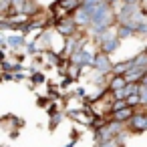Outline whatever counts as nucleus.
Masks as SVG:
<instances>
[{
  "instance_id": "1",
  "label": "nucleus",
  "mask_w": 147,
  "mask_h": 147,
  "mask_svg": "<svg viewBox=\"0 0 147 147\" xmlns=\"http://www.w3.org/2000/svg\"><path fill=\"white\" fill-rule=\"evenodd\" d=\"M127 133H145L147 131V115L145 111H133V115L123 123Z\"/></svg>"
},
{
  "instance_id": "2",
  "label": "nucleus",
  "mask_w": 147,
  "mask_h": 147,
  "mask_svg": "<svg viewBox=\"0 0 147 147\" xmlns=\"http://www.w3.org/2000/svg\"><path fill=\"white\" fill-rule=\"evenodd\" d=\"M53 30L55 32H59L61 36H73L77 30H79V26L75 24V20H73V16L71 14H67V16H63V18H57L55 20V24H53Z\"/></svg>"
},
{
  "instance_id": "3",
  "label": "nucleus",
  "mask_w": 147,
  "mask_h": 147,
  "mask_svg": "<svg viewBox=\"0 0 147 147\" xmlns=\"http://www.w3.org/2000/svg\"><path fill=\"white\" fill-rule=\"evenodd\" d=\"M24 42H26V36H24L22 32H16V30H14L12 34L6 36V45H8V49H10L12 53H22Z\"/></svg>"
},
{
  "instance_id": "4",
  "label": "nucleus",
  "mask_w": 147,
  "mask_h": 147,
  "mask_svg": "<svg viewBox=\"0 0 147 147\" xmlns=\"http://www.w3.org/2000/svg\"><path fill=\"white\" fill-rule=\"evenodd\" d=\"M133 115V107H123V109H117V111H111L109 113V119L111 121H119V123H125L129 117Z\"/></svg>"
},
{
  "instance_id": "5",
  "label": "nucleus",
  "mask_w": 147,
  "mask_h": 147,
  "mask_svg": "<svg viewBox=\"0 0 147 147\" xmlns=\"http://www.w3.org/2000/svg\"><path fill=\"white\" fill-rule=\"evenodd\" d=\"M123 85H125L123 75H111V73H109V77H107V89H109V91H117V89H121Z\"/></svg>"
},
{
  "instance_id": "6",
  "label": "nucleus",
  "mask_w": 147,
  "mask_h": 147,
  "mask_svg": "<svg viewBox=\"0 0 147 147\" xmlns=\"http://www.w3.org/2000/svg\"><path fill=\"white\" fill-rule=\"evenodd\" d=\"M57 4H59L67 14H73V12L81 6V0H57Z\"/></svg>"
},
{
  "instance_id": "7",
  "label": "nucleus",
  "mask_w": 147,
  "mask_h": 147,
  "mask_svg": "<svg viewBox=\"0 0 147 147\" xmlns=\"http://www.w3.org/2000/svg\"><path fill=\"white\" fill-rule=\"evenodd\" d=\"M131 65H133V63H131V59H125V61L113 63V65H111V75H123Z\"/></svg>"
},
{
  "instance_id": "8",
  "label": "nucleus",
  "mask_w": 147,
  "mask_h": 147,
  "mask_svg": "<svg viewBox=\"0 0 147 147\" xmlns=\"http://www.w3.org/2000/svg\"><path fill=\"white\" fill-rule=\"evenodd\" d=\"M65 73H67V75H69L71 79H75V81H77V79L81 77V67L69 61V65H67V69H65Z\"/></svg>"
},
{
  "instance_id": "9",
  "label": "nucleus",
  "mask_w": 147,
  "mask_h": 147,
  "mask_svg": "<svg viewBox=\"0 0 147 147\" xmlns=\"http://www.w3.org/2000/svg\"><path fill=\"white\" fill-rule=\"evenodd\" d=\"M131 63H133L135 67H147V53H145V51H141L135 59H131Z\"/></svg>"
},
{
  "instance_id": "10",
  "label": "nucleus",
  "mask_w": 147,
  "mask_h": 147,
  "mask_svg": "<svg viewBox=\"0 0 147 147\" xmlns=\"http://www.w3.org/2000/svg\"><path fill=\"white\" fill-rule=\"evenodd\" d=\"M63 117H65V113H61V111L53 113V115H51V123H49V129H51V131H55V129H57V125L61 123V119H63Z\"/></svg>"
},
{
  "instance_id": "11",
  "label": "nucleus",
  "mask_w": 147,
  "mask_h": 147,
  "mask_svg": "<svg viewBox=\"0 0 147 147\" xmlns=\"http://www.w3.org/2000/svg\"><path fill=\"white\" fill-rule=\"evenodd\" d=\"M30 81H32L34 85H42L47 79H45V75H42L40 71H36V73H30Z\"/></svg>"
},
{
  "instance_id": "12",
  "label": "nucleus",
  "mask_w": 147,
  "mask_h": 147,
  "mask_svg": "<svg viewBox=\"0 0 147 147\" xmlns=\"http://www.w3.org/2000/svg\"><path fill=\"white\" fill-rule=\"evenodd\" d=\"M125 103H127V107H137V105H139V97H137V93L127 95V97H125Z\"/></svg>"
},
{
  "instance_id": "13",
  "label": "nucleus",
  "mask_w": 147,
  "mask_h": 147,
  "mask_svg": "<svg viewBox=\"0 0 147 147\" xmlns=\"http://www.w3.org/2000/svg\"><path fill=\"white\" fill-rule=\"evenodd\" d=\"M75 143H77V137H73V139H71V141H69L65 147H75Z\"/></svg>"
},
{
  "instance_id": "14",
  "label": "nucleus",
  "mask_w": 147,
  "mask_h": 147,
  "mask_svg": "<svg viewBox=\"0 0 147 147\" xmlns=\"http://www.w3.org/2000/svg\"><path fill=\"white\" fill-rule=\"evenodd\" d=\"M4 59H6V53H4V51H2V49H0V63H2V61H4Z\"/></svg>"
},
{
  "instance_id": "15",
  "label": "nucleus",
  "mask_w": 147,
  "mask_h": 147,
  "mask_svg": "<svg viewBox=\"0 0 147 147\" xmlns=\"http://www.w3.org/2000/svg\"><path fill=\"white\" fill-rule=\"evenodd\" d=\"M0 81H2V71H0Z\"/></svg>"
}]
</instances>
